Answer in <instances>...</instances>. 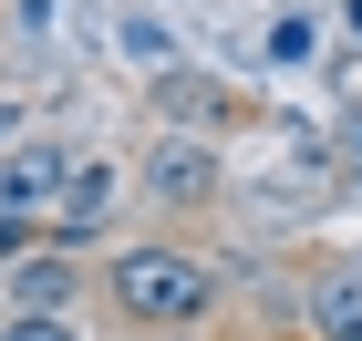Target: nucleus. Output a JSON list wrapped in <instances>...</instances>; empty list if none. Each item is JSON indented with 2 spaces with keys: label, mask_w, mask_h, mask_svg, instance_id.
Wrapping results in <instances>:
<instances>
[{
  "label": "nucleus",
  "mask_w": 362,
  "mask_h": 341,
  "mask_svg": "<svg viewBox=\"0 0 362 341\" xmlns=\"http://www.w3.org/2000/svg\"><path fill=\"white\" fill-rule=\"evenodd\" d=\"M104 300L135 331H197V321L218 311V269L197 249H176V238H145V249H124L104 269Z\"/></svg>",
  "instance_id": "f257e3e1"
},
{
  "label": "nucleus",
  "mask_w": 362,
  "mask_h": 341,
  "mask_svg": "<svg viewBox=\"0 0 362 341\" xmlns=\"http://www.w3.org/2000/svg\"><path fill=\"white\" fill-rule=\"evenodd\" d=\"M73 166H83V155H73V145H11V155H0V217H52L62 207V186H73Z\"/></svg>",
  "instance_id": "f03ea898"
},
{
  "label": "nucleus",
  "mask_w": 362,
  "mask_h": 341,
  "mask_svg": "<svg viewBox=\"0 0 362 341\" xmlns=\"http://www.w3.org/2000/svg\"><path fill=\"white\" fill-rule=\"evenodd\" d=\"M145 197H156V207H207V197H218V145H207V135L145 145Z\"/></svg>",
  "instance_id": "7ed1b4c3"
},
{
  "label": "nucleus",
  "mask_w": 362,
  "mask_h": 341,
  "mask_svg": "<svg viewBox=\"0 0 362 341\" xmlns=\"http://www.w3.org/2000/svg\"><path fill=\"white\" fill-rule=\"evenodd\" d=\"M73 289H83V249H21L11 258V311H73Z\"/></svg>",
  "instance_id": "20e7f679"
},
{
  "label": "nucleus",
  "mask_w": 362,
  "mask_h": 341,
  "mask_svg": "<svg viewBox=\"0 0 362 341\" xmlns=\"http://www.w3.org/2000/svg\"><path fill=\"white\" fill-rule=\"evenodd\" d=\"M114 186H124V176H114L104 155H93V166H73V186H62V207L42 217V238H62V249H93V227L114 217Z\"/></svg>",
  "instance_id": "39448f33"
},
{
  "label": "nucleus",
  "mask_w": 362,
  "mask_h": 341,
  "mask_svg": "<svg viewBox=\"0 0 362 341\" xmlns=\"http://www.w3.org/2000/svg\"><path fill=\"white\" fill-rule=\"evenodd\" d=\"M156 114H166L176 135H197V124H228V93L197 83V73H166V83H156Z\"/></svg>",
  "instance_id": "423d86ee"
},
{
  "label": "nucleus",
  "mask_w": 362,
  "mask_h": 341,
  "mask_svg": "<svg viewBox=\"0 0 362 341\" xmlns=\"http://www.w3.org/2000/svg\"><path fill=\"white\" fill-rule=\"evenodd\" d=\"M310 331L321 341H362V280H321L310 289Z\"/></svg>",
  "instance_id": "0eeeda50"
},
{
  "label": "nucleus",
  "mask_w": 362,
  "mask_h": 341,
  "mask_svg": "<svg viewBox=\"0 0 362 341\" xmlns=\"http://www.w3.org/2000/svg\"><path fill=\"white\" fill-rule=\"evenodd\" d=\"M321 52V21H310V11H279L269 21V62H310Z\"/></svg>",
  "instance_id": "6e6552de"
},
{
  "label": "nucleus",
  "mask_w": 362,
  "mask_h": 341,
  "mask_svg": "<svg viewBox=\"0 0 362 341\" xmlns=\"http://www.w3.org/2000/svg\"><path fill=\"white\" fill-rule=\"evenodd\" d=\"M0 341H73V321H62V311H21Z\"/></svg>",
  "instance_id": "1a4fd4ad"
},
{
  "label": "nucleus",
  "mask_w": 362,
  "mask_h": 341,
  "mask_svg": "<svg viewBox=\"0 0 362 341\" xmlns=\"http://www.w3.org/2000/svg\"><path fill=\"white\" fill-rule=\"evenodd\" d=\"M21 249H42V217H0V269H11Z\"/></svg>",
  "instance_id": "9d476101"
},
{
  "label": "nucleus",
  "mask_w": 362,
  "mask_h": 341,
  "mask_svg": "<svg viewBox=\"0 0 362 341\" xmlns=\"http://www.w3.org/2000/svg\"><path fill=\"white\" fill-rule=\"evenodd\" d=\"M341 11H352V31H362V0H341Z\"/></svg>",
  "instance_id": "9b49d317"
}]
</instances>
